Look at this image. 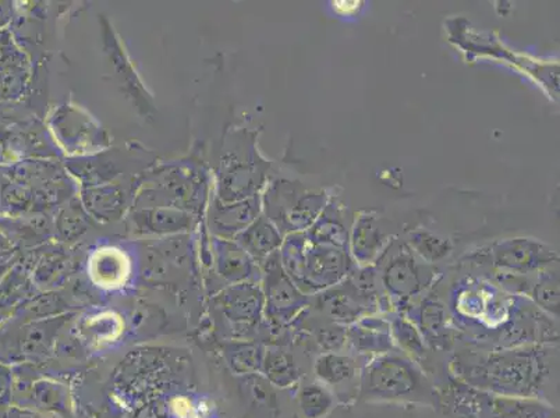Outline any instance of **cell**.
Wrapping results in <instances>:
<instances>
[{
  "instance_id": "obj_36",
  "label": "cell",
  "mask_w": 560,
  "mask_h": 418,
  "mask_svg": "<svg viewBox=\"0 0 560 418\" xmlns=\"http://www.w3.org/2000/svg\"><path fill=\"white\" fill-rule=\"evenodd\" d=\"M3 181H4L3 173L0 172V191H2Z\"/></svg>"
},
{
  "instance_id": "obj_29",
  "label": "cell",
  "mask_w": 560,
  "mask_h": 418,
  "mask_svg": "<svg viewBox=\"0 0 560 418\" xmlns=\"http://www.w3.org/2000/svg\"><path fill=\"white\" fill-rule=\"evenodd\" d=\"M269 375L279 386H289L299 380L300 371L293 357L287 353H273L267 361Z\"/></svg>"
},
{
  "instance_id": "obj_21",
  "label": "cell",
  "mask_w": 560,
  "mask_h": 418,
  "mask_svg": "<svg viewBox=\"0 0 560 418\" xmlns=\"http://www.w3.org/2000/svg\"><path fill=\"white\" fill-rule=\"evenodd\" d=\"M3 177L18 185L35 188L44 183L62 176L60 167L52 162L45 161H22L4 167Z\"/></svg>"
},
{
  "instance_id": "obj_12",
  "label": "cell",
  "mask_w": 560,
  "mask_h": 418,
  "mask_svg": "<svg viewBox=\"0 0 560 418\" xmlns=\"http://www.w3.org/2000/svg\"><path fill=\"white\" fill-rule=\"evenodd\" d=\"M346 348L358 359H374L396 350L389 320L369 315L346 326Z\"/></svg>"
},
{
  "instance_id": "obj_31",
  "label": "cell",
  "mask_w": 560,
  "mask_h": 418,
  "mask_svg": "<svg viewBox=\"0 0 560 418\" xmlns=\"http://www.w3.org/2000/svg\"><path fill=\"white\" fill-rule=\"evenodd\" d=\"M12 385V375H10L8 367L0 364V415L10 407Z\"/></svg>"
},
{
  "instance_id": "obj_8",
  "label": "cell",
  "mask_w": 560,
  "mask_h": 418,
  "mask_svg": "<svg viewBox=\"0 0 560 418\" xmlns=\"http://www.w3.org/2000/svg\"><path fill=\"white\" fill-rule=\"evenodd\" d=\"M490 258L499 272L536 275L557 267L559 254L534 239H508L493 244Z\"/></svg>"
},
{
  "instance_id": "obj_27",
  "label": "cell",
  "mask_w": 560,
  "mask_h": 418,
  "mask_svg": "<svg viewBox=\"0 0 560 418\" xmlns=\"http://www.w3.org/2000/svg\"><path fill=\"white\" fill-rule=\"evenodd\" d=\"M300 406L305 418H324L335 407V395L320 382H313L300 392Z\"/></svg>"
},
{
  "instance_id": "obj_34",
  "label": "cell",
  "mask_w": 560,
  "mask_h": 418,
  "mask_svg": "<svg viewBox=\"0 0 560 418\" xmlns=\"http://www.w3.org/2000/svg\"><path fill=\"white\" fill-rule=\"evenodd\" d=\"M10 20V10L4 7V3H0V28H3Z\"/></svg>"
},
{
  "instance_id": "obj_4",
  "label": "cell",
  "mask_w": 560,
  "mask_h": 418,
  "mask_svg": "<svg viewBox=\"0 0 560 418\" xmlns=\"http://www.w3.org/2000/svg\"><path fill=\"white\" fill-rule=\"evenodd\" d=\"M328 188L310 186L300 181L275 178L261 194L262 213L283 237L303 233L313 227L327 207Z\"/></svg>"
},
{
  "instance_id": "obj_10",
  "label": "cell",
  "mask_w": 560,
  "mask_h": 418,
  "mask_svg": "<svg viewBox=\"0 0 560 418\" xmlns=\"http://www.w3.org/2000/svg\"><path fill=\"white\" fill-rule=\"evenodd\" d=\"M385 223V219L375 211H363L355 216L350 228L349 253L358 267H374L395 241Z\"/></svg>"
},
{
  "instance_id": "obj_2",
  "label": "cell",
  "mask_w": 560,
  "mask_h": 418,
  "mask_svg": "<svg viewBox=\"0 0 560 418\" xmlns=\"http://www.w3.org/2000/svg\"><path fill=\"white\" fill-rule=\"evenodd\" d=\"M358 396L365 402H415L431 406L441 402L421 365L399 349L361 365Z\"/></svg>"
},
{
  "instance_id": "obj_28",
  "label": "cell",
  "mask_w": 560,
  "mask_h": 418,
  "mask_svg": "<svg viewBox=\"0 0 560 418\" xmlns=\"http://www.w3.org/2000/svg\"><path fill=\"white\" fill-rule=\"evenodd\" d=\"M70 186L63 176L56 177L54 181H49L44 183V185L33 188L34 211L59 206V204L68 200Z\"/></svg>"
},
{
  "instance_id": "obj_18",
  "label": "cell",
  "mask_w": 560,
  "mask_h": 418,
  "mask_svg": "<svg viewBox=\"0 0 560 418\" xmlns=\"http://www.w3.org/2000/svg\"><path fill=\"white\" fill-rule=\"evenodd\" d=\"M282 233L261 213L246 231L233 239L254 262L262 264L265 259L278 253L283 244Z\"/></svg>"
},
{
  "instance_id": "obj_20",
  "label": "cell",
  "mask_w": 560,
  "mask_h": 418,
  "mask_svg": "<svg viewBox=\"0 0 560 418\" xmlns=\"http://www.w3.org/2000/svg\"><path fill=\"white\" fill-rule=\"evenodd\" d=\"M490 418H559V413L547 402L491 395Z\"/></svg>"
},
{
  "instance_id": "obj_22",
  "label": "cell",
  "mask_w": 560,
  "mask_h": 418,
  "mask_svg": "<svg viewBox=\"0 0 560 418\" xmlns=\"http://www.w3.org/2000/svg\"><path fill=\"white\" fill-rule=\"evenodd\" d=\"M390 333L394 336L396 348L404 351L410 359L420 364L421 360L427 359L429 346L425 345L420 330L404 314L396 313L389 318Z\"/></svg>"
},
{
  "instance_id": "obj_33",
  "label": "cell",
  "mask_w": 560,
  "mask_h": 418,
  "mask_svg": "<svg viewBox=\"0 0 560 418\" xmlns=\"http://www.w3.org/2000/svg\"><path fill=\"white\" fill-rule=\"evenodd\" d=\"M13 254V244L12 241L4 234L0 232V262H7V259Z\"/></svg>"
},
{
  "instance_id": "obj_15",
  "label": "cell",
  "mask_w": 560,
  "mask_h": 418,
  "mask_svg": "<svg viewBox=\"0 0 560 418\" xmlns=\"http://www.w3.org/2000/svg\"><path fill=\"white\" fill-rule=\"evenodd\" d=\"M313 370L318 382L329 387L335 396H342L346 387L350 392L353 385L359 390L361 365L358 357L353 355L342 351L319 355L314 361Z\"/></svg>"
},
{
  "instance_id": "obj_6",
  "label": "cell",
  "mask_w": 560,
  "mask_h": 418,
  "mask_svg": "<svg viewBox=\"0 0 560 418\" xmlns=\"http://www.w3.org/2000/svg\"><path fill=\"white\" fill-rule=\"evenodd\" d=\"M384 300L375 267H358L342 282L313 295L310 309L336 324L349 326L378 313Z\"/></svg>"
},
{
  "instance_id": "obj_30",
  "label": "cell",
  "mask_w": 560,
  "mask_h": 418,
  "mask_svg": "<svg viewBox=\"0 0 560 418\" xmlns=\"http://www.w3.org/2000/svg\"><path fill=\"white\" fill-rule=\"evenodd\" d=\"M18 49L14 47L12 37L7 32V30H2L0 32V74L3 73L4 70L13 68V66L22 65L20 60H18Z\"/></svg>"
},
{
  "instance_id": "obj_5",
  "label": "cell",
  "mask_w": 560,
  "mask_h": 418,
  "mask_svg": "<svg viewBox=\"0 0 560 418\" xmlns=\"http://www.w3.org/2000/svg\"><path fill=\"white\" fill-rule=\"evenodd\" d=\"M374 267L382 298L396 313H404L412 299L432 287L436 277L435 268L417 257L401 241L392 242Z\"/></svg>"
},
{
  "instance_id": "obj_17",
  "label": "cell",
  "mask_w": 560,
  "mask_h": 418,
  "mask_svg": "<svg viewBox=\"0 0 560 418\" xmlns=\"http://www.w3.org/2000/svg\"><path fill=\"white\" fill-rule=\"evenodd\" d=\"M81 204L96 221L115 222L125 216L127 194L117 185L90 186L81 190Z\"/></svg>"
},
{
  "instance_id": "obj_14",
  "label": "cell",
  "mask_w": 560,
  "mask_h": 418,
  "mask_svg": "<svg viewBox=\"0 0 560 418\" xmlns=\"http://www.w3.org/2000/svg\"><path fill=\"white\" fill-rule=\"evenodd\" d=\"M132 232L172 236L191 231L196 217L183 209L171 207L140 208L131 212Z\"/></svg>"
},
{
  "instance_id": "obj_1",
  "label": "cell",
  "mask_w": 560,
  "mask_h": 418,
  "mask_svg": "<svg viewBox=\"0 0 560 418\" xmlns=\"http://www.w3.org/2000/svg\"><path fill=\"white\" fill-rule=\"evenodd\" d=\"M452 371L457 381L487 394L548 402L549 392H557L559 349L534 344L463 350L453 359Z\"/></svg>"
},
{
  "instance_id": "obj_24",
  "label": "cell",
  "mask_w": 560,
  "mask_h": 418,
  "mask_svg": "<svg viewBox=\"0 0 560 418\" xmlns=\"http://www.w3.org/2000/svg\"><path fill=\"white\" fill-rule=\"evenodd\" d=\"M405 242L417 257L430 265L445 259L450 256L453 248L447 239L438 236V234L427 231V229L412 231Z\"/></svg>"
},
{
  "instance_id": "obj_19",
  "label": "cell",
  "mask_w": 560,
  "mask_h": 418,
  "mask_svg": "<svg viewBox=\"0 0 560 418\" xmlns=\"http://www.w3.org/2000/svg\"><path fill=\"white\" fill-rule=\"evenodd\" d=\"M217 264L222 277L234 283H247L259 277L256 262L234 241L213 239Z\"/></svg>"
},
{
  "instance_id": "obj_16",
  "label": "cell",
  "mask_w": 560,
  "mask_h": 418,
  "mask_svg": "<svg viewBox=\"0 0 560 418\" xmlns=\"http://www.w3.org/2000/svg\"><path fill=\"white\" fill-rule=\"evenodd\" d=\"M346 217H348V209L345 204L330 194L327 207L320 212L313 227L304 232L305 236L314 243L327 244V246L349 252L350 229Z\"/></svg>"
},
{
  "instance_id": "obj_25",
  "label": "cell",
  "mask_w": 560,
  "mask_h": 418,
  "mask_svg": "<svg viewBox=\"0 0 560 418\" xmlns=\"http://www.w3.org/2000/svg\"><path fill=\"white\" fill-rule=\"evenodd\" d=\"M30 211H34L33 188L4 178L2 191H0V212L9 218L19 219Z\"/></svg>"
},
{
  "instance_id": "obj_3",
  "label": "cell",
  "mask_w": 560,
  "mask_h": 418,
  "mask_svg": "<svg viewBox=\"0 0 560 418\" xmlns=\"http://www.w3.org/2000/svg\"><path fill=\"white\" fill-rule=\"evenodd\" d=\"M279 257L284 272L308 298L342 282L358 268L348 249L314 243L304 232L284 237Z\"/></svg>"
},
{
  "instance_id": "obj_23",
  "label": "cell",
  "mask_w": 560,
  "mask_h": 418,
  "mask_svg": "<svg viewBox=\"0 0 560 418\" xmlns=\"http://www.w3.org/2000/svg\"><path fill=\"white\" fill-rule=\"evenodd\" d=\"M558 267V265H557ZM557 267L544 269L534 279L528 298L553 320H559V271Z\"/></svg>"
},
{
  "instance_id": "obj_32",
  "label": "cell",
  "mask_w": 560,
  "mask_h": 418,
  "mask_svg": "<svg viewBox=\"0 0 560 418\" xmlns=\"http://www.w3.org/2000/svg\"><path fill=\"white\" fill-rule=\"evenodd\" d=\"M10 160H12V152H10L9 132L0 129V163L9 162Z\"/></svg>"
},
{
  "instance_id": "obj_7",
  "label": "cell",
  "mask_w": 560,
  "mask_h": 418,
  "mask_svg": "<svg viewBox=\"0 0 560 418\" xmlns=\"http://www.w3.org/2000/svg\"><path fill=\"white\" fill-rule=\"evenodd\" d=\"M264 267V298L267 313L278 323H290L296 320L304 310L310 307L308 295H305L292 282L280 264L279 252L265 259Z\"/></svg>"
},
{
  "instance_id": "obj_26",
  "label": "cell",
  "mask_w": 560,
  "mask_h": 418,
  "mask_svg": "<svg viewBox=\"0 0 560 418\" xmlns=\"http://www.w3.org/2000/svg\"><path fill=\"white\" fill-rule=\"evenodd\" d=\"M90 218L83 204L71 200L56 219V231H58L59 237L65 242L75 241L81 234L89 231L91 227Z\"/></svg>"
},
{
  "instance_id": "obj_11",
  "label": "cell",
  "mask_w": 560,
  "mask_h": 418,
  "mask_svg": "<svg viewBox=\"0 0 560 418\" xmlns=\"http://www.w3.org/2000/svg\"><path fill=\"white\" fill-rule=\"evenodd\" d=\"M400 314L416 325L430 350H450L455 344V328L447 317L445 305L436 298L427 295L420 303L410 304Z\"/></svg>"
},
{
  "instance_id": "obj_13",
  "label": "cell",
  "mask_w": 560,
  "mask_h": 418,
  "mask_svg": "<svg viewBox=\"0 0 560 418\" xmlns=\"http://www.w3.org/2000/svg\"><path fill=\"white\" fill-rule=\"evenodd\" d=\"M262 213L261 194L236 202L217 200L210 213L211 232L218 239L233 241Z\"/></svg>"
},
{
  "instance_id": "obj_9",
  "label": "cell",
  "mask_w": 560,
  "mask_h": 418,
  "mask_svg": "<svg viewBox=\"0 0 560 418\" xmlns=\"http://www.w3.org/2000/svg\"><path fill=\"white\" fill-rule=\"evenodd\" d=\"M269 162L262 160L253 147L246 156L229 162L219 183L218 200L236 202L259 196L268 185Z\"/></svg>"
},
{
  "instance_id": "obj_35",
  "label": "cell",
  "mask_w": 560,
  "mask_h": 418,
  "mask_svg": "<svg viewBox=\"0 0 560 418\" xmlns=\"http://www.w3.org/2000/svg\"><path fill=\"white\" fill-rule=\"evenodd\" d=\"M9 265L0 264V279L8 272Z\"/></svg>"
}]
</instances>
